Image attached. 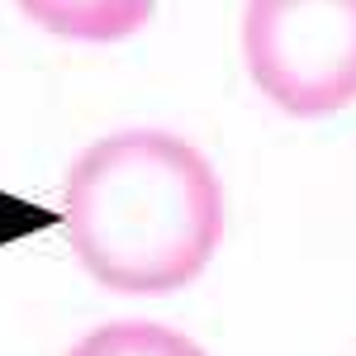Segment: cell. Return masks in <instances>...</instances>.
Masks as SVG:
<instances>
[{
	"mask_svg": "<svg viewBox=\"0 0 356 356\" xmlns=\"http://www.w3.org/2000/svg\"><path fill=\"white\" fill-rule=\"evenodd\" d=\"M38 29L72 43H124L157 15V0H15Z\"/></svg>",
	"mask_w": 356,
	"mask_h": 356,
	"instance_id": "cell-3",
	"label": "cell"
},
{
	"mask_svg": "<svg viewBox=\"0 0 356 356\" xmlns=\"http://www.w3.org/2000/svg\"><path fill=\"white\" fill-rule=\"evenodd\" d=\"M62 233L76 261L110 290H181L219 252V176L204 152H195L176 134H110L90 143L67 171Z\"/></svg>",
	"mask_w": 356,
	"mask_h": 356,
	"instance_id": "cell-1",
	"label": "cell"
},
{
	"mask_svg": "<svg viewBox=\"0 0 356 356\" xmlns=\"http://www.w3.org/2000/svg\"><path fill=\"white\" fill-rule=\"evenodd\" d=\"M67 356H204V347L166 323H105Z\"/></svg>",
	"mask_w": 356,
	"mask_h": 356,
	"instance_id": "cell-4",
	"label": "cell"
},
{
	"mask_svg": "<svg viewBox=\"0 0 356 356\" xmlns=\"http://www.w3.org/2000/svg\"><path fill=\"white\" fill-rule=\"evenodd\" d=\"M243 62L285 114H342L356 105V0H247Z\"/></svg>",
	"mask_w": 356,
	"mask_h": 356,
	"instance_id": "cell-2",
	"label": "cell"
}]
</instances>
